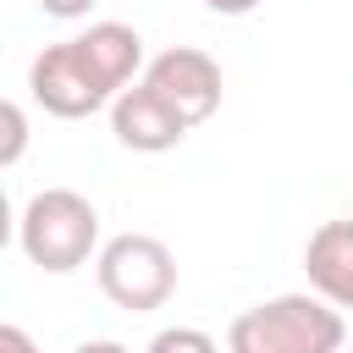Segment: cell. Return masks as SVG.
I'll return each instance as SVG.
<instances>
[{
  "instance_id": "cell-1",
  "label": "cell",
  "mask_w": 353,
  "mask_h": 353,
  "mask_svg": "<svg viewBox=\"0 0 353 353\" xmlns=\"http://www.w3.org/2000/svg\"><path fill=\"white\" fill-rule=\"evenodd\" d=\"M342 309L320 292H281L243 309L226 331V353H342Z\"/></svg>"
},
{
  "instance_id": "cell-2",
  "label": "cell",
  "mask_w": 353,
  "mask_h": 353,
  "mask_svg": "<svg viewBox=\"0 0 353 353\" xmlns=\"http://www.w3.org/2000/svg\"><path fill=\"white\" fill-rule=\"evenodd\" d=\"M17 243L39 270L72 276L88 259H99V210L77 188H44V193H33L22 204Z\"/></svg>"
},
{
  "instance_id": "cell-3",
  "label": "cell",
  "mask_w": 353,
  "mask_h": 353,
  "mask_svg": "<svg viewBox=\"0 0 353 353\" xmlns=\"http://www.w3.org/2000/svg\"><path fill=\"white\" fill-rule=\"evenodd\" d=\"M94 276H99V292L116 309L149 314V309H160L176 292V254L160 237H149V232H121V237H110L99 248Z\"/></svg>"
},
{
  "instance_id": "cell-4",
  "label": "cell",
  "mask_w": 353,
  "mask_h": 353,
  "mask_svg": "<svg viewBox=\"0 0 353 353\" xmlns=\"http://www.w3.org/2000/svg\"><path fill=\"white\" fill-rule=\"evenodd\" d=\"M143 83H149V88H154L188 127L210 121V116L221 110V94H226L215 55H204V50H193V44H171V50H160V55L143 66Z\"/></svg>"
},
{
  "instance_id": "cell-5",
  "label": "cell",
  "mask_w": 353,
  "mask_h": 353,
  "mask_svg": "<svg viewBox=\"0 0 353 353\" xmlns=\"http://www.w3.org/2000/svg\"><path fill=\"white\" fill-rule=\"evenodd\" d=\"M28 94H33L50 116H61V121H83V116H94V110H110V94L88 77V66H83L77 50H72V39L44 44V50L33 55V66H28Z\"/></svg>"
},
{
  "instance_id": "cell-6",
  "label": "cell",
  "mask_w": 353,
  "mask_h": 353,
  "mask_svg": "<svg viewBox=\"0 0 353 353\" xmlns=\"http://www.w3.org/2000/svg\"><path fill=\"white\" fill-rule=\"evenodd\" d=\"M110 132H116V143L132 149V154H165V149H176V143L188 138V121L138 77L132 88H121V94L110 99Z\"/></svg>"
},
{
  "instance_id": "cell-7",
  "label": "cell",
  "mask_w": 353,
  "mask_h": 353,
  "mask_svg": "<svg viewBox=\"0 0 353 353\" xmlns=\"http://www.w3.org/2000/svg\"><path fill=\"white\" fill-rule=\"evenodd\" d=\"M72 50H77V61L88 66V77L116 99L121 88H132L138 83V72L149 66L143 61V33L132 28V22H88L77 39H72Z\"/></svg>"
},
{
  "instance_id": "cell-8",
  "label": "cell",
  "mask_w": 353,
  "mask_h": 353,
  "mask_svg": "<svg viewBox=\"0 0 353 353\" xmlns=\"http://www.w3.org/2000/svg\"><path fill=\"white\" fill-rule=\"evenodd\" d=\"M303 270L320 298L353 309V221H320L303 243Z\"/></svg>"
},
{
  "instance_id": "cell-9",
  "label": "cell",
  "mask_w": 353,
  "mask_h": 353,
  "mask_svg": "<svg viewBox=\"0 0 353 353\" xmlns=\"http://www.w3.org/2000/svg\"><path fill=\"white\" fill-rule=\"evenodd\" d=\"M143 353H221V347H215V336L199 331V325H165V331L149 336Z\"/></svg>"
},
{
  "instance_id": "cell-10",
  "label": "cell",
  "mask_w": 353,
  "mask_h": 353,
  "mask_svg": "<svg viewBox=\"0 0 353 353\" xmlns=\"http://www.w3.org/2000/svg\"><path fill=\"white\" fill-rule=\"evenodd\" d=\"M6 143H0V165H17L22 160V149H28V116H22V105L17 99H6Z\"/></svg>"
},
{
  "instance_id": "cell-11",
  "label": "cell",
  "mask_w": 353,
  "mask_h": 353,
  "mask_svg": "<svg viewBox=\"0 0 353 353\" xmlns=\"http://www.w3.org/2000/svg\"><path fill=\"white\" fill-rule=\"evenodd\" d=\"M39 6H44V17H61V22H77L94 11V0H39Z\"/></svg>"
},
{
  "instance_id": "cell-12",
  "label": "cell",
  "mask_w": 353,
  "mask_h": 353,
  "mask_svg": "<svg viewBox=\"0 0 353 353\" xmlns=\"http://www.w3.org/2000/svg\"><path fill=\"white\" fill-rule=\"evenodd\" d=\"M0 353H39V342L22 325H0Z\"/></svg>"
},
{
  "instance_id": "cell-13",
  "label": "cell",
  "mask_w": 353,
  "mask_h": 353,
  "mask_svg": "<svg viewBox=\"0 0 353 353\" xmlns=\"http://www.w3.org/2000/svg\"><path fill=\"white\" fill-rule=\"evenodd\" d=\"M204 6H210L215 17H248V11L259 6V0H204Z\"/></svg>"
},
{
  "instance_id": "cell-14",
  "label": "cell",
  "mask_w": 353,
  "mask_h": 353,
  "mask_svg": "<svg viewBox=\"0 0 353 353\" xmlns=\"http://www.w3.org/2000/svg\"><path fill=\"white\" fill-rule=\"evenodd\" d=\"M72 353H132V347H121V342H110V336H94V342H77Z\"/></svg>"
},
{
  "instance_id": "cell-15",
  "label": "cell",
  "mask_w": 353,
  "mask_h": 353,
  "mask_svg": "<svg viewBox=\"0 0 353 353\" xmlns=\"http://www.w3.org/2000/svg\"><path fill=\"white\" fill-rule=\"evenodd\" d=\"M342 353H353V347H342Z\"/></svg>"
}]
</instances>
